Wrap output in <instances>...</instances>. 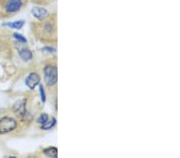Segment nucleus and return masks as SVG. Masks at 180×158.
Listing matches in <instances>:
<instances>
[{"instance_id":"1","label":"nucleus","mask_w":180,"mask_h":158,"mask_svg":"<svg viewBox=\"0 0 180 158\" xmlns=\"http://www.w3.org/2000/svg\"><path fill=\"white\" fill-rule=\"evenodd\" d=\"M45 82L46 85L52 86L57 82V69L55 66H47L44 69Z\"/></svg>"},{"instance_id":"2","label":"nucleus","mask_w":180,"mask_h":158,"mask_svg":"<svg viewBox=\"0 0 180 158\" xmlns=\"http://www.w3.org/2000/svg\"><path fill=\"white\" fill-rule=\"evenodd\" d=\"M16 121L11 117H3L0 120V133H7L16 128Z\"/></svg>"},{"instance_id":"3","label":"nucleus","mask_w":180,"mask_h":158,"mask_svg":"<svg viewBox=\"0 0 180 158\" xmlns=\"http://www.w3.org/2000/svg\"><path fill=\"white\" fill-rule=\"evenodd\" d=\"M22 5V0H8L5 5V10L8 13L17 12L20 10Z\"/></svg>"},{"instance_id":"4","label":"nucleus","mask_w":180,"mask_h":158,"mask_svg":"<svg viewBox=\"0 0 180 158\" xmlns=\"http://www.w3.org/2000/svg\"><path fill=\"white\" fill-rule=\"evenodd\" d=\"M14 114L19 117H23L26 114V99L19 100L14 105L13 107Z\"/></svg>"},{"instance_id":"5","label":"nucleus","mask_w":180,"mask_h":158,"mask_svg":"<svg viewBox=\"0 0 180 158\" xmlns=\"http://www.w3.org/2000/svg\"><path fill=\"white\" fill-rule=\"evenodd\" d=\"M40 78L36 73H31L26 78V84L30 89H34L40 83Z\"/></svg>"},{"instance_id":"6","label":"nucleus","mask_w":180,"mask_h":158,"mask_svg":"<svg viewBox=\"0 0 180 158\" xmlns=\"http://www.w3.org/2000/svg\"><path fill=\"white\" fill-rule=\"evenodd\" d=\"M31 12H32L33 15L38 19H43L47 15V11L44 9L43 7H33Z\"/></svg>"},{"instance_id":"7","label":"nucleus","mask_w":180,"mask_h":158,"mask_svg":"<svg viewBox=\"0 0 180 158\" xmlns=\"http://www.w3.org/2000/svg\"><path fill=\"white\" fill-rule=\"evenodd\" d=\"M20 57L24 61H29L32 59V52L27 48H21L19 50Z\"/></svg>"},{"instance_id":"8","label":"nucleus","mask_w":180,"mask_h":158,"mask_svg":"<svg viewBox=\"0 0 180 158\" xmlns=\"http://www.w3.org/2000/svg\"><path fill=\"white\" fill-rule=\"evenodd\" d=\"M43 153L46 156L50 157H57V149L55 147H50L43 150Z\"/></svg>"},{"instance_id":"9","label":"nucleus","mask_w":180,"mask_h":158,"mask_svg":"<svg viewBox=\"0 0 180 158\" xmlns=\"http://www.w3.org/2000/svg\"><path fill=\"white\" fill-rule=\"evenodd\" d=\"M56 121L54 117H51L50 119H48V121H46L45 124L42 125V129L43 130H49V129L52 128L55 125H56Z\"/></svg>"},{"instance_id":"10","label":"nucleus","mask_w":180,"mask_h":158,"mask_svg":"<svg viewBox=\"0 0 180 158\" xmlns=\"http://www.w3.org/2000/svg\"><path fill=\"white\" fill-rule=\"evenodd\" d=\"M6 26L11 27V28H15V29H20L23 27L24 25V22L23 21H16L14 23H6Z\"/></svg>"},{"instance_id":"11","label":"nucleus","mask_w":180,"mask_h":158,"mask_svg":"<svg viewBox=\"0 0 180 158\" xmlns=\"http://www.w3.org/2000/svg\"><path fill=\"white\" fill-rule=\"evenodd\" d=\"M48 119L49 118H48V116H47V114H43L40 117H39V119H38V122L40 123L41 125H43V124H45L46 121H48Z\"/></svg>"},{"instance_id":"12","label":"nucleus","mask_w":180,"mask_h":158,"mask_svg":"<svg viewBox=\"0 0 180 158\" xmlns=\"http://www.w3.org/2000/svg\"><path fill=\"white\" fill-rule=\"evenodd\" d=\"M14 37L15 38L18 40L19 42H20V43H27V38H26L24 36H23L22 34H18V33H15V34H14Z\"/></svg>"},{"instance_id":"13","label":"nucleus","mask_w":180,"mask_h":158,"mask_svg":"<svg viewBox=\"0 0 180 158\" xmlns=\"http://www.w3.org/2000/svg\"><path fill=\"white\" fill-rule=\"evenodd\" d=\"M40 94H41L42 101H43V102H45V101H46V94H45L44 89H43V85H40Z\"/></svg>"}]
</instances>
